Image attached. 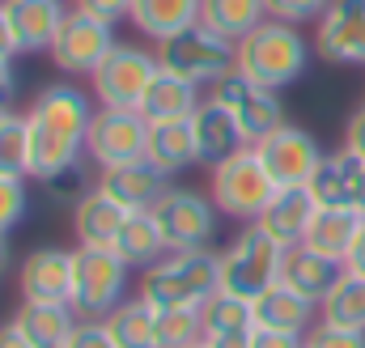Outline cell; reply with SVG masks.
Masks as SVG:
<instances>
[{
    "label": "cell",
    "mask_w": 365,
    "mask_h": 348,
    "mask_svg": "<svg viewBox=\"0 0 365 348\" xmlns=\"http://www.w3.org/2000/svg\"><path fill=\"white\" fill-rule=\"evenodd\" d=\"M306 348H365V332H349V327H310L306 332Z\"/></svg>",
    "instance_id": "38"
},
{
    "label": "cell",
    "mask_w": 365,
    "mask_h": 348,
    "mask_svg": "<svg viewBox=\"0 0 365 348\" xmlns=\"http://www.w3.org/2000/svg\"><path fill=\"white\" fill-rule=\"evenodd\" d=\"M200 102H204V98H200V86H191V81H182V77H170V73H158L153 86H149V93H145V102H140V115H145L149 123L191 119Z\"/></svg>",
    "instance_id": "30"
},
{
    "label": "cell",
    "mask_w": 365,
    "mask_h": 348,
    "mask_svg": "<svg viewBox=\"0 0 365 348\" xmlns=\"http://www.w3.org/2000/svg\"><path fill=\"white\" fill-rule=\"evenodd\" d=\"M110 47H115V26L98 21L90 13H81V9H68V17H64V26L56 30L47 56H51V64H56L60 73H68V77H90L93 68L106 60Z\"/></svg>",
    "instance_id": "11"
},
{
    "label": "cell",
    "mask_w": 365,
    "mask_h": 348,
    "mask_svg": "<svg viewBox=\"0 0 365 348\" xmlns=\"http://www.w3.org/2000/svg\"><path fill=\"white\" fill-rule=\"evenodd\" d=\"M191 136H195V158H200V166H221L225 158H234L238 149H247V136H242V128H238V119L221 106V102H212V98H204L200 106H195V115H191Z\"/></svg>",
    "instance_id": "17"
},
{
    "label": "cell",
    "mask_w": 365,
    "mask_h": 348,
    "mask_svg": "<svg viewBox=\"0 0 365 348\" xmlns=\"http://www.w3.org/2000/svg\"><path fill=\"white\" fill-rule=\"evenodd\" d=\"M212 293H221V255L208 247L170 251L140 272V297L158 310H200Z\"/></svg>",
    "instance_id": "2"
},
{
    "label": "cell",
    "mask_w": 365,
    "mask_h": 348,
    "mask_svg": "<svg viewBox=\"0 0 365 348\" xmlns=\"http://www.w3.org/2000/svg\"><path fill=\"white\" fill-rule=\"evenodd\" d=\"M0 4H4V0H0Z\"/></svg>",
    "instance_id": "50"
},
{
    "label": "cell",
    "mask_w": 365,
    "mask_h": 348,
    "mask_svg": "<svg viewBox=\"0 0 365 348\" xmlns=\"http://www.w3.org/2000/svg\"><path fill=\"white\" fill-rule=\"evenodd\" d=\"M344 267H353V272L365 276V225H361V234H357V242H353V251H349V260H344Z\"/></svg>",
    "instance_id": "47"
},
{
    "label": "cell",
    "mask_w": 365,
    "mask_h": 348,
    "mask_svg": "<svg viewBox=\"0 0 365 348\" xmlns=\"http://www.w3.org/2000/svg\"><path fill=\"white\" fill-rule=\"evenodd\" d=\"M255 153L268 166V174L276 178V187H310V178H314L319 162H323L319 140L306 128H297V123H280L272 136H264L255 145Z\"/></svg>",
    "instance_id": "12"
},
{
    "label": "cell",
    "mask_w": 365,
    "mask_h": 348,
    "mask_svg": "<svg viewBox=\"0 0 365 348\" xmlns=\"http://www.w3.org/2000/svg\"><path fill=\"white\" fill-rule=\"evenodd\" d=\"M259 21H268L264 0H200V26H208L212 34H221L230 43L247 39Z\"/></svg>",
    "instance_id": "31"
},
{
    "label": "cell",
    "mask_w": 365,
    "mask_h": 348,
    "mask_svg": "<svg viewBox=\"0 0 365 348\" xmlns=\"http://www.w3.org/2000/svg\"><path fill=\"white\" fill-rule=\"evenodd\" d=\"M17 93V77H13V60H0V106H9V98Z\"/></svg>",
    "instance_id": "46"
},
{
    "label": "cell",
    "mask_w": 365,
    "mask_h": 348,
    "mask_svg": "<svg viewBox=\"0 0 365 348\" xmlns=\"http://www.w3.org/2000/svg\"><path fill=\"white\" fill-rule=\"evenodd\" d=\"M102 323L119 348H158V306L145 297H123Z\"/></svg>",
    "instance_id": "29"
},
{
    "label": "cell",
    "mask_w": 365,
    "mask_h": 348,
    "mask_svg": "<svg viewBox=\"0 0 365 348\" xmlns=\"http://www.w3.org/2000/svg\"><path fill=\"white\" fill-rule=\"evenodd\" d=\"M26 178H13V174H0V234H9L21 217H26Z\"/></svg>",
    "instance_id": "36"
},
{
    "label": "cell",
    "mask_w": 365,
    "mask_h": 348,
    "mask_svg": "<svg viewBox=\"0 0 365 348\" xmlns=\"http://www.w3.org/2000/svg\"><path fill=\"white\" fill-rule=\"evenodd\" d=\"M153 56H158L162 73L182 77L191 86H212L234 68V43L212 34L200 21L179 30V34H170V39H162V43H153Z\"/></svg>",
    "instance_id": "3"
},
{
    "label": "cell",
    "mask_w": 365,
    "mask_h": 348,
    "mask_svg": "<svg viewBox=\"0 0 365 348\" xmlns=\"http://www.w3.org/2000/svg\"><path fill=\"white\" fill-rule=\"evenodd\" d=\"M200 323H204V336H230V332H255V310L247 297H234V293H212L204 306H200Z\"/></svg>",
    "instance_id": "32"
},
{
    "label": "cell",
    "mask_w": 365,
    "mask_h": 348,
    "mask_svg": "<svg viewBox=\"0 0 365 348\" xmlns=\"http://www.w3.org/2000/svg\"><path fill=\"white\" fill-rule=\"evenodd\" d=\"M21 302H68L73 297V251L34 247L17 263Z\"/></svg>",
    "instance_id": "15"
},
{
    "label": "cell",
    "mask_w": 365,
    "mask_h": 348,
    "mask_svg": "<svg viewBox=\"0 0 365 348\" xmlns=\"http://www.w3.org/2000/svg\"><path fill=\"white\" fill-rule=\"evenodd\" d=\"M264 4H268V17H276V21L306 26V21H319L331 0H264Z\"/></svg>",
    "instance_id": "37"
},
{
    "label": "cell",
    "mask_w": 365,
    "mask_h": 348,
    "mask_svg": "<svg viewBox=\"0 0 365 348\" xmlns=\"http://www.w3.org/2000/svg\"><path fill=\"white\" fill-rule=\"evenodd\" d=\"M162 73L158 56L136 43H115L106 60L90 73V93L98 106H119V111H140L153 77Z\"/></svg>",
    "instance_id": "5"
},
{
    "label": "cell",
    "mask_w": 365,
    "mask_h": 348,
    "mask_svg": "<svg viewBox=\"0 0 365 348\" xmlns=\"http://www.w3.org/2000/svg\"><path fill=\"white\" fill-rule=\"evenodd\" d=\"M314 51L327 64L365 68V0H331L314 30Z\"/></svg>",
    "instance_id": "13"
},
{
    "label": "cell",
    "mask_w": 365,
    "mask_h": 348,
    "mask_svg": "<svg viewBox=\"0 0 365 348\" xmlns=\"http://www.w3.org/2000/svg\"><path fill=\"white\" fill-rule=\"evenodd\" d=\"M208 98L221 102V106L238 119L247 145H259L264 136H272L276 128L284 123V102H280V93L268 89V86H255V81L242 77L238 68H230L221 81H212V86H208Z\"/></svg>",
    "instance_id": "8"
},
{
    "label": "cell",
    "mask_w": 365,
    "mask_h": 348,
    "mask_svg": "<svg viewBox=\"0 0 365 348\" xmlns=\"http://www.w3.org/2000/svg\"><path fill=\"white\" fill-rule=\"evenodd\" d=\"M319 323L327 327H349V332H365V276L344 267L336 276V285L327 289V297L319 302Z\"/></svg>",
    "instance_id": "28"
},
{
    "label": "cell",
    "mask_w": 365,
    "mask_h": 348,
    "mask_svg": "<svg viewBox=\"0 0 365 348\" xmlns=\"http://www.w3.org/2000/svg\"><path fill=\"white\" fill-rule=\"evenodd\" d=\"M187 348H208V344H204V340H200V344H187Z\"/></svg>",
    "instance_id": "49"
},
{
    "label": "cell",
    "mask_w": 365,
    "mask_h": 348,
    "mask_svg": "<svg viewBox=\"0 0 365 348\" xmlns=\"http://www.w3.org/2000/svg\"><path fill=\"white\" fill-rule=\"evenodd\" d=\"M276 191H280V187H276V178L268 174V166L259 162L255 145H247V149H238L234 158H225L221 166H212V204H217V213H225V217L255 221V217L272 204Z\"/></svg>",
    "instance_id": "4"
},
{
    "label": "cell",
    "mask_w": 365,
    "mask_h": 348,
    "mask_svg": "<svg viewBox=\"0 0 365 348\" xmlns=\"http://www.w3.org/2000/svg\"><path fill=\"white\" fill-rule=\"evenodd\" d=\"M13 319L38 348H64V340L81 323V314L68 302H21V310Z\"/></svg>",
    "instance_id": "24"
},
{
    "label": "cell",
    "mask_w": 365,
    "mask_h": 348,
    "mask_svg": "<svg viewBox=\"0 0 365 348\" xmlns=\"http://www.w3.org/2000/svg\"><path fill=\"white\" fill-rule=\"evenodd\" d=\"M98 191H106L119 208L128 213H140V208H153L166 191H170V174L158 170L149 158L140 162H123V166H106L93 183Z\"/></svg>",
    "instance_id": "16"
},
{
    "label": "cell",
    "mask_w": 365,
    "mask_h": 348,
    "mask_svg": "<svg viewBox=\"0 0 365 348\" xmlns=\"http://www.w3.org/2000/svg\"><path fill=\"white\" fill-rule=\"evenodd\" d=\"M149 149V119L140 111H119V106H98L86 132V158L98 170L140 162Z\"/></svg>",
    "instance_id": "9"
},
{
    "label": "cell",
    "mask_w": 365,
    "mask_h": 348,
    "mask_svg": "<svg viewBox=\"0 0 365 348\" xmlns=\"http://www.w3.org/2000/svg\"><path fill=\"white\" fill-rule=\"evenodd\" d=\"M153 217H158V230H162L170 251H200L217 234V204H212V195H200L191 187H170L153 204Z\"/></svg>",
    "instance_id": "10"
},
{
    "label": "cell",
    "mask_w": 365,
    "mask_h": 348,
    "mask_svg": "<svg viewBox=\"0 0 365 348\" xmlns=\"http://www.w3.org/2000/svg\"><path fill=\"white\" fill-rule=\"evenodd\" d=\"M251 310H255V327L289 332V336H306V332L314 327V314H319V306H314V302L297 297V293H293V289H284V285L264 289V293L251 302Z\"/></svg>",
    "instance_id": "21"
},
{
    "label": "cell",
    "mask_w": 365,
    "mask_h": 348,
    "mask_svg": "<svg viewBox=\"0 0 365 348\" xmlns=\"http://www.w3.org/2000/svg\"><path fill=\"white\" fill-rule=\"evenodd\" d=\"M145 158L166 174H179L187 166H200L195 158V136H191V119H166V123H149V149Z\"/></svg>",
    "instance_id": "27"
},
{
    "label": "cell",
    "mask_w": 365,
    "mask_h": 348,
    "mask_svg": "<svg viewBox=\"0 0 365 348\" xmlns=\"http://www.w3.org/2000/svg\"><path fill=\"white\" fill-rule=\"evenodd\" d=\"M344 149L357 153L365 162V106H357V111L349 115V123H344Z\"/></svg>",
    "instance_id": "42"
},
{
    "label": "cell",
    "mask_w": 365,
    "mask_h": 348,
    "mask_svg": "<svg viewBox=\"0 0 365 348\" xmlns=\"http://www.w3.org/2000/svg\"><path fill=\"white\" fill-rule=\"evenodd\" d=\"M9 267H13V251H9V234H0V280L9 276Z\"/></svg>",
    "instance_id": "48"
},
{
    "label": "cell",
    "mask_w": 365,
    "mask_h": 348,
    "mask_svg": "<svg viewBox=\"0 0 365 348\" xmlns=\"http://www.w3.org/2000/svg\"><path fill=\"white\" fill-rule=\"evenodd\" d=\"M4 13L13 21L21 56L26 51H51V39H56V30L68 17L64 0H4Z\"/></svg>",
    "instance_id": "20"
},
{
    "label": "cell",
    "mask_w": 365,
    "mask_h": 348,
    "mask_svg": "<svg viewBox=\"0 0 365 348\" xmlns=\"http://www.w3.org/2000/svg\"><path fill=\"white\" fill-rule=\"evenodd\" d=\"M280 255H284V247L272 242L255 221H247V230L221 251V293H234V297L255 302L264 289L276 285Z\"/></svg>",
    "instance_id": "7"
},
{
    "label": "cell",
    "mask_w": 365,
    "mask_h": 348,
    "mask_svg": "<svg viewBox=\"0 0 365 348\" xmlns=\"http://www.w3.org/2000/svg\"><path fill=\"white\" fill-rule=\"evenodd\" d=\"M314 195H310V187H280L272 195V204L255 217V225L280 242V247H293V242H302L306 238V230H310V221H314Z\"/></svg>",
    "instance_id": "19"
},
{
    "label": "cell",
    "mask_w": 365,
    "mask_h": 348,
    "mask_svg": "<svg viewBox=\"0 0 365 348\" xmlns=\"http://www.w3.org/2000/svg\"><path fill=\"white\" fill-rule=\"evenodd\" d=\"M110 251L128 263V267H140V272L153 267L162 255H170V247H166V238H162V230H158L153 208L128 213L123 225H119V234H115V247H110Z\"/></svg>",
    "instance_id": "23"
},
{
    "label": "cell",
    "mask_w": 365,
    "mask_h": 348,
    "mask_svg": "<svg viewBox=\"0 0 365 348\" xmlns=\"http://www.w3.org/2000/svg\"><path fill=\"white\" fill-rule=\"evenodd\" d=\"M43 187H47V195H51L56 204H68V208H77V204H81V200L93 191L81 166H68V170H60V174H51V178H43Z\"/></svg>",
    "instance_id": "35"
},
{
    "label": "cell",
    "mask_w": 365,
    "mask_h": 348,
    "mask_svg": "<svg viewBox=\"0 0 365 348\" xmlns=\"http://www.w3.org/2000/svg\"><path fill=\"white\" fill-rule=\"evenodd\" d=\"M73 9L90 13L98 21H106V26H119L123 17H132V0H77Z\"/></svg>",
    "instance_id": "40"
},
{
    "label": "cell",
    "mask_w": 365,
    "mask_h": 348,
    "mask_svg": "<svg viewBox=\"0 0 365 348\" xmlns=\"http://www.w3.org/2000/svg\"><path fill=\"white\" fill-rule=\"evenodd\" d=\"M208 348H251V332H230V336H204Z\"/></svg>",
    "instance_id": "45"
},
{
    "label": "cell",
    "mask_w": 365,
    "mask_h": 348,
    "mask_svg": "<svg viewBox=\"0 0 365 348\" xmlns=\"http://www.w3.org/2000/svg\"><path fill=\"white\" fill-rule=\"evenodd\" d=\"M340 272H344V263L310 251L306 242H293V247H284V255H280V276H276V285H284V289H293L297 297H306V302L319 306V302L327 297V289L336 285Z\"/></svg>",
    "instance_id": "18"
},
{
    "label": "cell",
    "mask_w": 365,
    "mask_h": 348,
    "mask_svg": "<svg viewBox=\"0 0 365 348\" xmlns=\"http://www.w3.org/2000/svg\"><path fill=\"white\" fill-rule=\"evenodd\" d=\"M251 348H306V336H289V332L255 327V332H251Z\"/></svg>",
    "instance_id": "41"
},
{
    "label": "cell",
    "mask_w": 365,
    "mask_h": 348,
    "mask_svg": "<svg viewBox=\"0 0 365 348\" xmlns=\"http://www.w3.org/2000/svg\"><path fill=\"white\" fill-rule=\"evenodd\" d=\"M234 68L242 77H251L255 86L280 89L302 81V73L310 68V43L302 34V26H289V21H259L247 39L234 43Z\"/></svg>",
    "instance_id": "1"
},
{
    "label": "cell",
    "mask_w": 365,
    "mask_h": 348,
    "mask_svg": "<svg viewBox=\"0 0 365 348\" xmlns=\"http://www.w3.org/2000/svg\"><path fill=\"white\" fill-rule=\"evenodd\" d=\"M13 56H21V43H17L13 21H9V13H4V4H0V60H13Z\"/></svg>",
    "instance_id": "43"
},
{
    "label": "cell",
    "mask_w": 365,
    "mask_h": 348,
    "mask_svg": "<svg viewBox=\"0 0 365 348\" xmlns=\"http://www.w3.org/2000/svg\"><path fill=\"white\" fill-rule=\"evenodd\" d=\"M361 225H365V217L357 208H314V221H310L302 242L310 251L327 255V260L344 263L349 251H353V242H357V234H361Z\"/></svg>",
    "instance_id": "22"
},
{
    "label": "cell",
    "mask_w": 365,
    "mask_h": 348,
    "mask_svg": "<svg viewBox=\"0 0 365 348\" xmlns=\"http://www.w3.org/2000/svg\"><path fill=\"white\" fill-rule=\"evenodd\" d=\"M64 348H119V344L110 340V332H106L102 319H81L77 332L64 340Z\"/></svg>",
    "instance_id": "39"
},
{
    "label": "cell",
    "mask_w": 365,
    "mask_h": 348,
    "mask_svg": "<svg viewBox=\"0 0 365 348\" xmlns=\"http://www.w3.org/2000/svg\"><path fill=\"white\" fill-rule=\"evenodd\" d=\"M204 340L200 310H158V348H187Z\"/></svg>",
    "instance_id": "34"
},
{
    "label": "cell",
    "mask_w": 365,
    "mask_h": 348,
    "mask_svg": "<svg viewBox=\"0 0 365 348\" xmlns=\"http://www.w3.org/2000/svg\"><path fill=\"white\" fill-rule=\"evenodd\" d=\"M128 263L110 247H77L73 251V297L68 306L81 319H106L128 297Z\"/></svg>",
    "instance_id": "6"
},
{
    "label": "cell",
    "mask_w": 365,
    "mask_h": 348,
    "mask_svg": "<svg viewBox=\"0 0 365 348\" xmlns=\"http://www.w3.org/2000/svg\"><path fill=\"white\" fill-rule=\"evenodd\" d=\"M0 348H38V344L17 327V319H9V323H0Z\"/></svg>",
    "instance_id": "44"
},
{
    "label": "cell",
    "mask_w": 365,
    "mask_h": 348,
    "mask_svg": "<svg viewBox=\"0 0 365 348\" xmlns=\"http://www.w3.org/2000/svg\"><path fill=\"white\" fill-rule=\"evenodd\" d=\"M128 21L145 39L162 43V39H170V34H179V30L200 21V0H132Z\"/></svg>",
    "instance_id": "26"
},
{
    "label": "cell",
    "mask_w": 365,
    "mask_h": 348,
    "mask_svg": "<svg viewBox=\"0 0 365 348\" xmlns=\"http://www.w3.org/2000/svg\"><path fill=\"white\" fill-rule=\"evenodd\" d=\"M310 195L319 208H357L365 217V162L357 153H323L319 170L310 178Z\"/></svg>",
    "instance_id": "14"
},
{
    "label": "cell",
    "mask_w": 365,
    "mask_h": 348,
    "mask_svg": "<svg viewBox=\"0 0 365 348\" xmlns=\"http://www.w3.org/2000/svg\"><path fill=\"white\" fill-rule=\"evenodd\" d=\"M128 208H119L106 191L93 187L90 195L73 208V230H77V247H115V234L123 225Z\"/></svg>",
    "instance_id": "25"
},
{
    "label": "cell",
    "mask_w": 365,
    "mask_h": 348,
    "mask_svg": "<svg viewBox=\"0 0 365 348\" xmlns=\"http://www.w3.org/2000/svg\"><path fill=\"white\" fill-rule=\"evenodd\" d=\"M0 174H13V178L30 174V128H26V115H13V111L0 115Z\"/></svg>",
    "instance_id": "33"
}]
</instances>
